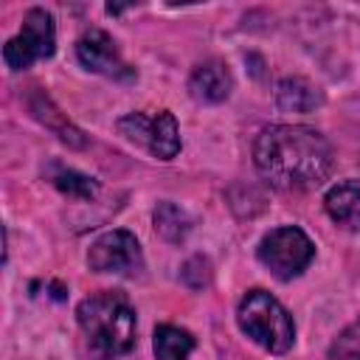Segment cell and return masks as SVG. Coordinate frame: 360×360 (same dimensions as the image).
Masks as SVG:
<instances>
[{"label": "cell", "mask_w": 360, "mask_h": 360, "mask_svg": "<svg viewBox=\"0 0 360 360\" xmlns=\"http://www.w3.org/2000/svg\"><path fill=\"white\" fill-rule=\"evenodd\" d=\"M155 228H158V233H160L163 239H169V242H183L186 233L191 231V219H188V214H186L180 205H174V202H160V205L155 208Z\"/></svg>", "instance_id": "4fadbf2b"}, {"label": "cell", "mask_w": 360, "mask_h": 360, "mask_svg": "<svg viewBox=\"0 0 360 360\" xmlns=\"http://www.w3.org/2000/svg\"><path fill=\"white\" fill-rule=\"evenodd\" d=\"M236 321L239 329L270 354H284L292 349L295 340L292 318L267 290H248L236 307Z\"/></svg>", "instance_id": "3957f363"}, {"label": "cell", "mask_w": 360, "mask_h": 360, "mask_svg": "<svg viewBox=\"0 0 360 360\" xmlns=\"http://www.w3.org/2000/svg\"><path fill=\"white\" fill-rule=\"evenodd\" d=\"M256 256L276 278L290 281V278H295L298 273L307 270V264L315 256V245L301 228L281 225V228H273L270 233L262 236V242L256 248Z\"/></svg>", "instance_id": "277c9868"}, {"label": "cell", "mask_w": 360, "mask_h": 360, "mask_svg": "<svg viewBox=\"0 0 360 360\" xmlns=\"http://www.w3.org/2000/svg\"><path fill=\"white\" fill-rule=\"evenodd\" d=\"M87 352L93 360H118L135 346V309L118 290H104L76 307Z\"/></svg>", "instance_id": "7a4b0ae2"}, {"label": "cell", "mask_w": 360, "mask_h": 360, "mask_svg": "<svg viewBox=\"0 0 360 360\" xmlns=\"http://www.w3.org/2000/svg\"><path fill=\"white\" fill-rule=\"evenodd\" d=\"M233 76L222 59H205L200 62L188 76V93L202 104H219L231 96Z\"/></svg>", "instance_id": "9c48e42d"}, {"label": "cell", "mask_w": 360, "mask_h": 360, "mask_svg": "<svg viewBox=\"0 0 360 360\" xmlns=\"http://www.w3.org/2000/svg\"><path fill=\"white\" fill-rule=\"evenodd\" d=\"M87 264L96 273H135L143 264L141 245L129 231H107L90 245Z\"/></svg>", "instance_id": "52a82bcc"}, {"label": "cell", "mask_w": 360, "mask_h": 360, "mask_svg": "<svg viewBox=\"0 0 360 360\" xmlns=\"http://www.w3.org/2000/svg\"><path fill=\"white\" fill-rule=\"evenodd\" d=\"M183 281H186L188 287H194V290L205 287V284L211 281V264H208V259H202V256L188 259V262L183 264Z\"/></svg>", "instance_id": "2e32d148"}, {"label": "cell", "mask_w": 360, "mask_h": 360, "mask_svg": "<svg viewBox=\"0 0 360 360\" xmlns=\"http://www.w3.org/2000/svg\"><path fill=\"white\" fill-rule=\"evenodd\" d=\"M51 183L68 194V197H76V200H93L98 194V183L76 169H65V166H53L51 172Z\"/></svg>", "instance_id": "5bb4252c"}, {"label": "cell", "mask_w": 360, "mask_h": 360, "mask_svg": "<svg viewBox=\"0 0 360 360\" xmlns=\"http://www.w3.org/2000/svg\"><path fill=\"white\" fill-rule=\"evenodd\" d=\"M332 360H360V321L346 326L329 346Z\"/></svg>", "instance_id": "9a60e30c"}, {"label": "cell", "mask_w": 360, "mask_h": 360, "mask_svg": "<svg viewBox=\"0 0 360 360\" xmlns=\"http://www.w3.org/2000/svg\"><path fill=\"white\" fill-rule=\"evenodd\" d=\"M56 48V28L53 17L45 8H28L22 17V28L17 37H11L3 48V62L11 70H25L37 59L53 56Z\"/></svg>", "instance_id": "5b68a950"}, {"label": "cell", "mask_w": 360, "mask_h": 360, "mask_svg": "<svg viewBox=\"0 0 360 360\" xmlns=\"http://www.w3.org/2000/svg\"><path fill=\"white\" fill-rule=\"evenodd\" d=\"M253 163L270 186L281 191H304L329 177L335 152L312 127L273 124L259 132L253 143Z\"/></svg>", "instance_id": "6da1fadb"}, {"label": "cell", "mask_w": 360, "mask_h": 360, "mask_svg": "<svg viewBox=\"0 0 360 360\" xmlns=\"http://www.w3.org/2000/svg\"><path fill=\"white\" fill-rule=\"evenodd\" d=\"M323 208L338 225L352 231L360 228V183L357 180L335 183L323 197Z\"/></svg>", "instance_id": "30bf717a"}, {"label": "cell", "mask_w": 360, "mask_h": 360, "mask_svg": "<svg viewBox=\"0 0 360 360\" xmlns=\"http://www.w3.org/2000/svg\"><path fill=\"white\" fill-rule=\"evenodd\" d=\"M76 56L93 73H101V76H110V79H132V68L121 59L112 37L101 28H90L87 34L79 37Z\"/></svg>", "instance_id": "ba28073f"}, {"label": "cell", "mask_w": 360, "mask_h": 360, "mask_svg": "<svg viewBox=\"0 0 360 360\" xmlns=\"http://www.w3.org/2000/svg\"><path fill=\"white\" fill-rule=\"evenodd\" d=\"M276 104L284 112H312L321 104V93L298 76H287L276 84Z\"/></svg>", "instance_id": "8fae6325"}, {"label": "cell", "mask_w": 360, "mask_h": 360, "mask_svg": "<svg viewBox=\"0 0 360 360\" xmlns=\"http://www.w3.org/2000/svg\"><path fill=\"white\" fill-rule=\"evenodd\" d=\"M191 352H194L191 332H186L174 323H160L155 329V357L158 360H188Z\"/></svg>", "instance_id": "7c38bea8"}, {"label": "cell", "mask_w": 360, "mask_h": 360, "mask_svg": "<svg viewBox=\"0 0 360 360\" xmlns=\"http://www.w3.org/2000/svg\"><path fill=\"white\" fill-rule=\"evenodd\" d=\"M115 127L124 138L146 146V152L155 155L158 160H172L180 152V129L169 110H160L155 115L129 112V115L118 118Z\"/></svg>", "instance_id": "8992f818"}]
</instances>
